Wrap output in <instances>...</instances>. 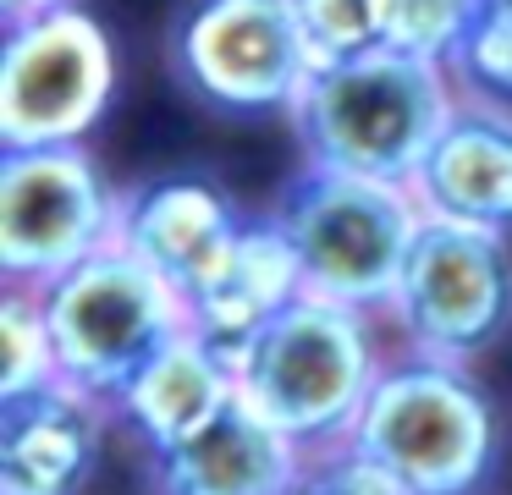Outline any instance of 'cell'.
<instances>
[{"mask_svg": "<svg viewBox=\"0 0 512 495\" xmlns=\"http://www.w3.org/2000/svg\"><path fill=\"white\" fill-rule=\"evenodd\" d=\"M386 330L391 319L375 308L303 292L232 358L237 396L303 451L347 440L397 347Z\"/></svg>", "mask_w": 512, "mask_h": 495, "instance_id": "1", "label": "cell"}, {"mask_svg": "<svg viewBox=\"0 0 512 495\" xmlns=\"http://www.w3.org/2000/svg\"><path fill=\"white\" fill-rule=\"evenodd\" d=\"M457 99L463 94L446 61L380 44L342 61H320L287 121L298 132L303 160L380 182H413L441 127L452 121Z\"/></svg>", "mask_w": 512, "mask_h": 495, "instance_id": "2", "label": "cell"}, {"mask_svg": "<svg viewBox=\"0 0 512 495\" xmlns=\"http://www.w3.org/2000/svg\"><path fill=\"white\" fill-rule=\"evenodd\" d=\"M353 440L413 495H479L501 457V418L474 363L391 347Z\"/></svg>", "mask_w": 512, "mask_h": 495, "instance_id": "3", "label": "cell"}, {"mask_svg": "<svg viewBox=\"0 0 512 495\" xmlns=\"http://www.w3.org/2000/svg\"><path fill=\"white\" fill-rule=\"evenodd\" d=\"M276 226L292 237L309 275V292L342 297V303L386 314L408 248L424 226V209L408 182L336 171V165L303 160L270 198Z\"/></svg>", "mask_w": 512, "mask_h": 495, "instance_id": "4", "label": "cell"}, {"mask_svg": "<svg viewBox=\"0 0 512 495\" xmlns=\"http://www.w3.org/2000/svg\"><path fill=\"white\" fill-rule=\"evenodd\" d=\"M0 22V149L89 143L122 77L111 28L78 0Z\"/></svg>", "mask_w": 512, "mask_h": 495, "instance_id": "5", "label": "cell"}, {"mask_svg": "<svg viewBox=\"0 0 512 495\" xmlns=\"http://www.w3.org/2000/svg\"><path fill=\"white\" fill-rule=\"evenodd\" d=\"M39 292H45L61 380L105 402L133 380L149 352L188 330V297L122 242L89 253Z\"/></svg>", "mask_w": 512, "mask_h": 495, "instance_id": "6", "label": "cell"}, {"mask_svg": "<svg viewBox=\"0 0 512 495\" xmlns=\"http://www.w3.org/2000/svg\"><path fill=\"white\" fill-rule=\"evenodd\" d=\"M314 66L298 0H188L171 22V72L221 116H292Z\"/></svg>", "mask_w": 512, "mask_h": 495, "instance_id": "7", "label": "cell"}, {"mask_svg": "<svg viewBox=\"0 0 512 495\" xmlns=\"http://www.w3.org/2000/svg\"><path fill=\"white\" fill-rule=\"evenodd\" d=\"M127 193L89 143L0 149V281L50 286L122 237Z\"/></svg>", "mask_w": 512, "mask_h": 495, "instance_id": "8", "label": "cell"}, {"mask_svg": "<svg viewBox=\"0 0 512 495\" xmlns=\"http://www.w3.org/2000/svg\"><path fill=\"white\" fill-rule=\"evenodd\" d=\"M397 347L474 363L512 330V231L424 215L386 303Z\"/></svg>", "mask_w": 512, "mask_h": 495, "instance_id": "9", "label": "cell"}, {"mask_svg": "<svg viewBox=\"0 0 512 495\" xmlns=\"http://www.w3.org/2000/svg\"><path fill=\"white\" fill-rule=\"evenodd\" d=\"M111 418L105 396L72 380L0 396V495H83Z\"/></svg>", "mask_w": 512, "mask_h": 495, "instance_id": "10", "label": "cell"}, {"mask_svg": "<svg viewBox=\"0 0 512 495\" xmlns=\"http://www.w3.org/2000/svg\"><path fill=\"white\" fill-rule=\"evenodd\" d=\"M243 226H248L243 204L221 182H210L199 171H171V176H149L127 193L116 242L133 248L144 264H155L182 297H193L226 264Z\"/></svg>", "mask_w": 512, "mask_h": 495, "instance_id": "11", "label": "cell"}, {"mask_svg": "<svg viewBox=\"0 0 512 495\" xmlns=\"http://www.w3.org/2000/svg\"><path fill=\"white\" fill-rule=\"evenodd\" d=\"M303 446L237 396L199 435L149 451L155 495H292Z\"/></svg>", "mask_w": 512, "mask_h": 495, "instance_id": "12", "label": "cell"}, {"mask_svg": "<svg viewBox=\"0 0 512 495\" xmlns=\"http://www.w3.org/2000/svg\"><path fill=\"white\" fill-rule=\"evenodd\" d=\"M232 402H237L232 352H221L188 325L138 363L133 380L111 396V413L127 435L144 440V451H166L177 440L199 435Z\"/></svg>", "mask_w": 512, "mask_h": 495, "instance_id": "13", "label": "cell"}, {"mask_svg": "<svg viewBox=\"0 0 512 495\" xmlns=\"http://www.w3.org/2000/svg\"><path fill=\"white\" fill-rule=\"evenodd\" d=\"M408 187L435 220L512 231V116L457 99L452 121L441 127Z\"/></svg>", "mask_w": 512, "mask_h": 495, "instance_id": "14", "label": "cell"}, {"mask_svg": "<svg viewBox=\"0 0 512 495\" xmlns=\"http://www.w3.org/2000/svg\"><path fill=\"white\" fill-rule=\"evenodd\" d=\"M303 292H309V275H303L298 248H292V237L265 209V215H248V226L237 237V248L226 253V264L188 297V325L237 358Z\"/></svg>", "mask_w": 512, "mask_h": 495, "instance_id": "15", "label": "cell"}, {"mask_svg": "<svg viewBox=\"0 0 512 495\" xmlns=\"http://www.w3.org/2000/svg\"><path fill=\"white\" fill-rule=\"evenodd\" d=\"M50 380H61V363H56L45 292L6 281V292H0V396L39 391Z\"/></svg>", "mask_w": 512, "mask_h": 495, "instance_id": "16", "label": "cell"}, {"mask_svg": "<svg viewBox=\"0 0 512 495\" xmlns=\"http://www.w3.org/2000/svg\"><path fill=\"white\" fill-rule=\"evenodd\" d=\"M446 66H452V83L463 99L512 116V6L479 11V22L468 28V39L457 44Z\"/></svg>", "mask_w": 512, "mask_h": 495, "instance_id": "17", "label": "cell"}, {"mask_svg": "<svg viewBox=\"0 0 512 495\" xmlns=\"http://www.w3.org/2000/svg\"><path fill=\"white\" fill-rule=\"evenodd\" d=\"M479 11V0H386V44L424 61H452Z\"/></svg>", "mask_w": 512, "mask_h": 495, "instance_id": "18", "label": "cell"}, {"mask_svg": "<svg viewBox=\"0 0 512 495\" xmlns=\"http://www.w3.org/2000/svg\"><path fill=\"white\" fill-rule=\"evenodd\" d=\"M292 495H413V490L347 435V440H331V446L303 451Z\"/></svg>", "mask_w": 512, "mask_h": 495, "instance_id": "19", "label": "cell"}, {"mask_svg": "<svg viewBox=\"0 0 512 495\" xmlns=\"http://www.w3.org/2000/svg\"><path fill=\"white\" fill-rule=\"evenodd\" d=\"M320 61H342L386 44V0H298Z\"/></svg>", "mask_w": 512, "mask_h": 495, "instance_id": "20", "label": "cell"}, {"mask_svg": "<svg viewBox=\"0 0 512 495\" xmlns=\"http://www.w3.org/2000/svg\"><path fill=\"white\" fill-rule=\"evenodd\" d=\"M39 6H61V0H0V17H23V11H39Z\"/></svg>", "mask_w": 512, "mask_h": 495, "instance_id": "21", "label": "cell"}, {"mask_svg": "<svg viewBox=\"0 0 512 495\" xmlns=\"http://www.w3.org/2000/svg\"><path fill=\"white\" fill-rule=\"evenodd\" d=\"M479 6H512V0H479Z\"/></svg>", "mask_w": 512, "mask_h": 495, "instance_id": "22", "label": "cell"}]
</instances>
